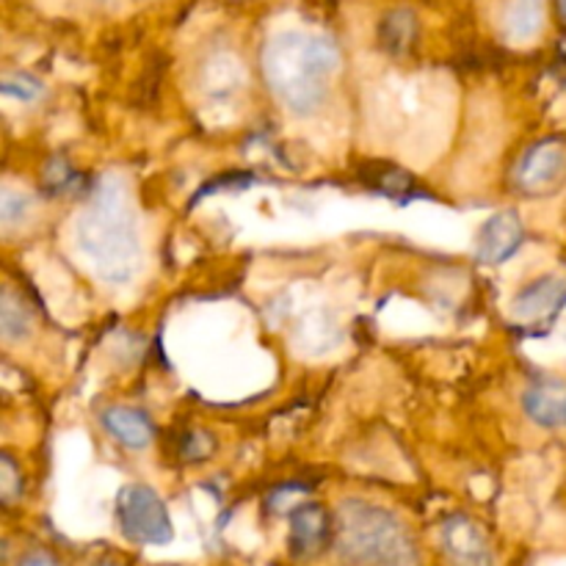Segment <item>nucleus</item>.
Returning <instances> with one entry per match:
<instances>
[{"label":"nucleus","instance_id":"1","mask_svg":"<svg viewBox=\"0 0 566 566\" xmlns=\"http://www.w3.org/2000/svg\"><path fill=\"white\" fill-rule=\"evenodd\" d=\"M75 238L105 282H127L136 274L142 263V243L130 193L119 177L105 175L94 186L75 224Z\"/></svg>","mask_w":566,"mask_h":566},{"label":"nucleus","instance_id":"2","mask_svg":"<svg viewBox=\"0 0 566 566\" xmlns=\"http://www.w3.org/2000/svg\"><path fill=\"white\" fill-rule=\"evenodd\" d=\"M337 553L352 566H420L407 525L387 509L346 501L335 517Z\"/></svg>","mask_w":566,"mask_h":566},{"label":"nucleus","instance_id":"3","mask_svg":"<svg viewBox=\"0 0 566 566\" xmlns=\"http://www.w3.org/2000/svg\"><path fill=\"white\" fill-rule=\"evenodd\" d=\"M335 66V53L324 44L282 42L265 61V75L282 103L296 114H310L324 99V77Z\"/></svg>","mask_w":566,"mask_h":566},{"label":"nucleus","instance_id":"4","mask_svg":"<svg viewBox=\"0 0 566 566\" xmlns=\"http://www.w3.org/2000/svg\"><path fill=\"white\" fill-rule=\"evenodd\" d=\"M122 534L138 545H166L171 542L169 509L155 490L144 484H130L119 492L116 501Z\"/></svg>","mask_w":566,"mask_h":566},{"label":"nucleus","instance_id":"5","mask_svg":"<svg viewBox=\"0 0 566 566\" xmlns=\"http://www.w3.org/2000/svg\"><path fill=\"white\" fill-rule=\"evenodd\" d=\"M442 547L453 566H492V547L484 528L464 514L446 520Z\"/></svg>","mask_w":566,"mask_h":566},{"label":"nucleus","instance_id":"6","mask_svg":"<svg viewBox=\"0 0 566 566\" xmlns=\"http://www.w3.org/2000/svg\"><path fill=\"white\" fill-rule=\"evenodd\" d=\"M335 539V523L318 503H304L291 512V551L296 558H315Z\"/></svg>","mask_w":566,"mask_h":566},{"label":"nucleus","instance_id":"7","mask_svg":"<svg viewBox=\"0 0 566 566\" xmlns=\"http://www.w3.org/2000/svg\"><path fill=\"white\" fill-rule=\"evenodd\" d=\"M566 171V147L562 142H542L528 149L520 164V186L531 193H547L562 182Z\"/></svg>","mask_w":566,"mask_h":566},{"label":"nucleus","instance_id":"8","mask_svg":"<svg viewBox=\"0 0 566 566\" xmlns=\"http://www.w3.org/2000/svg\"><path fill=\"white\" fill-rule=\"evenodd\" d=\"M520 247H523V221L514 210H506L486 221L484 232H481L479 258L492 265L506 263Z\"/></svg>","mask_w":566,"mask_h":566},{"label":"nucleus","instance_id":"9","mask_svg":"<svg viewBox=\"0 0 566 566\" xmlns=\"http://www.w3.org/2000/svg\"><path fill=\"white\" fill-rule=\"evenodd\" d=\"M523 409L542 429L566 426V385L556 379H542L531 385L523 396Z\"/></svg>","mask_w":566,"mask_h":566},{"label":"nucleus","instance_id":"10","mask_svg":"<svg viewBox=\"0 0 566 566\" xmlns=\"http://www.w3.org/2000/svg\"><path fill=\"white\" fill-rule=\"evenodd\" d=\"M566 304V280L564 276H542L534 285L525 287L517 298H514V313L520 318H542V315L558 313Z\"/></svg>","mask_w":566,"mask_h":566},{"label":"nucleus","instance_id":"11","mask_svg":"<svg viewBox=\"0 0 566 566\" xmlns=\"http://www.w3.org/2000/svg\"><path fill=\"white\" fill-rule=\"evenodd\" d=\"M103 423L116 440L125 448H133V451H142L153 442L155 426L149 423V418L138 409L130 407H111L103 412Z\"/></svg>","mask_w":566,"mask_h":566},{"label":"nucleus","instance_id":"12","mask_svg":"<svg viewBox=\"0 0 566 566\" xmlns=\"http://www.w3.org/2000/svg\"><path fill=\"white\" fill-rule=\"evenodd\" d=\"M415 36H418V22H415V14L407 9L390 11V14L381 20L379 28V39L381 48L392 55H401L412 48Z\"/></svg>","mask_w":566,"mask_h":566},{"label":"nucleus","instance_id":"13","mask_svg":"<svg viewBox=\"0 0 566 566\" xmlns=\"http://www.w3.org/2000/svg\"><path fill=\"white\" fill-rule=\"evenodd\" d=\"M0 326H3L6 340H22L31 329V318H28L25 304L17 302L11 291L3 293V307H0Z\"/></svg>","mask_w":566,"mask_h":566},{"label":"nucleus","instance_id":"14","mask_svg":"<svg viewBox=\"0 0 566 566\" xmlns=\"http://www.w3.org/2000/svg\"><path fill=\"white\" fill-rule=\"evenodd\" d=\"M75 177L77 175L72 171V166L66 164L64 158H53L50 160L48 169H44V186H48V191L59 193V191H64V188H70Z\"/></svg>","mask_w":566,"mask_h":566},{"label":"nucleus","instance_id":"15","mask_svg":"<svg viewBox=\"0 0 566 566\" xmlns=\"http://www.w3.org/2000/svg\"><path fill=\"white\" fill-rule=\"evenodd\" d=\"M25 210H28V199L22 197V193L3 191V199H0V216H3L6 227L20 221L22 216H25Z\"/></svg>","mask_w":566,"mask_h":566},{"label":"nucleus","instance_id":"16","mask_svg":"<svg viewBox=\"0 0 566 566\" xmlns=\"http://www.w3.org/2000/svg\"><path fill=\"white\" fill-rule=\"evenodd\" d=\"M3 92L9 94V97L33 99V97H39L42 86H39V83L33 81V77L17 75V77H6V81H3Z\"/></svg>","mask_w":566,"mask_h":566},{"label":"nucleus","instance_id":"17","mask_svg":"<svg viewBox=\"0 0 566 566\" xmlns=\"http://www.w3.org/2000/svg\"><path fill=\"white\" fill-rule=\"evenodd\" d=\"M20 484H22V475L17 473L14 462H11L9 457H3V462H0V492H3V501H14V495L20 492Z\"/></svg>","mask_w":566,"mask_h":566},{"label":"nucleus","instance_id":"18","mask_svg":"<svg viewBox=\"0 0 566 566\" xmlns=\"http://www.w3.org/2000/svg\"><path fill=\"white\" fill-rule=\"evenodd\" d=\"M210 451H213V440H210L208 434H202V431H193V434H188V440L182 442V453H186L191 462L210 457Z\"/></svg>","mask_w":566,"mask_h":566},{"label":"nucleus","instance_id":"19","mask_svg":"<svg viewBox=\"0 0 566 566\" xmlns=\"http://www.w3.org/2000/svg\"><path fill=\"white\" fill-rule=\"evenodd\" d=\"M20 566H55V562L53 556H48V553H31V556L22 558Z\"/></svg>","mask_w":566,"mask_h":566},{"label":"nucleus","instance_id":"20","mask_svg":"<svg viewBox=\"0 0 566 566\" xmlns=\"http://www.w3.org/2000/svg\"><path fill=\"white\" fill-rule=\"evenodd\" d=\"M558 6H562V14L566 17V0H558Z\"/></svg>","mask_w":566,"mask_h":566},{"label":"nucleus","instance_id":"21","mask_svg":"<svg viewBox=\"0 0 566 566\" xmlns=\"http://www.w3.org/2000/svg\"><path fill=\"white\" fill-rule=\"evenodd\" d=\"M103 566H116V564H103Z\"/></svg>","mask_w":566,"mask_h":566}]
</instances>
